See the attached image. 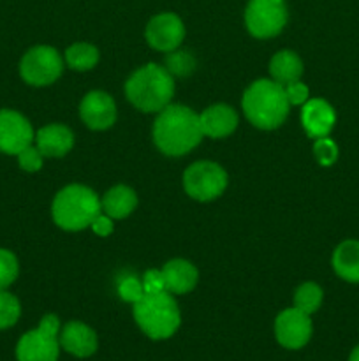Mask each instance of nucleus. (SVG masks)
<instances>
[{"instance_id": "1", "label": "nucleus", "mask_w": 359, "mask_h": 361, "mask_svg": "<svg viewBox=\"0 0 359 361\" xmlns=\"http://www.w3.org/2000/svg\"><path fill=\"white\" fill-rule=\"evenodd\" d=\"M203 136L199 115L189 106H165L153 123L155 145L169 157L187 155L201 143Z\"/></svg>"}, {"instance_id": "2", "label": "nucleus", "mask_w": 359, "mask_h": 361, "mask_svg": "<svg viewBox=\"0 0 359 361\" xmlns=\"http://www.w3.org/2000/svg\"><path fill=\"white\" fill-rule=\"evenodd\" d=\"M125 95L134 108L144 113H160L171 104L175 80L164 66L146 63L130 74L125 83Z\"/></svg>"}, {"instance_id": "3", "label": "nucleus", "mask_w": 359, "mask_h": 361, "mask_svg": "<svg viewBox=\"0 0 359 361\" xmlns=\"http://www.w3.org/2000/svg\"><path fill=\"white\" fill-rule=\"evenodd\" d=\"M243 111L250 123L263 130L280 127L289 115L287 95L282 85L273 80H257L245 90L241 99Z\"/></svg>"}, {"instance_id": "4", "label": "nucleus", "mask_w": 359, "mask_h": 361, "mask_svg": "<svg viewBox=\"0 0 359 361\" xmlns=\"http://www.w3.org/2000/svg\"><path fill=\"white\" fill-rule=\"evenodd\" d=\"M101 200L87 185L73 183L60 190L51 204L53 221L65 231H81L90 228L101 214Z\"/></svg>"}, {"instance_id": "5", "label": "nucleus", "mask_w": 359, "mask_h": 361, "mask_svg": "<svg viewBox=\"0 0 359 361\" xmlns=\"http://www.w3.org/2000/svg\"><path fill=\"white\" fill-rule=\"evenodd\" d=\"M134 319L146 337L164 341L172 337L182 324V314L171 293L162 291L144 295L134 303Z\"/></svg>"}, {"instance_id": "6", "label": "nucleus", "mask_w": 359, "mask_h": 361, "mask_svg": "<svg viewBox=\"0 0 359 361\" xmlns=\"http://www.w3.org/2000/svg\"><path fill=\"white\" fill-rule=\"evenodd\" d=\"M60 319L55 314H46L35 330L21 335L16 344L18 361H58L60 356Z\"/></svg>"}, {"instance_id": "7", "label": "nucleus", "mask_w": 359, "mask_h": 361, "mask_svg": "<svg viewBox=\"0 0 359 361\" xmlns=\"http://www.w3.org/2000/svg\"><path fill=\"white\" fill-rule=\"evenodd\" d=\"M183 187L192 200L206 203L224 194L227 187V173L217 162L197 161L183 173Z\"/></svg>"}, {"instance_id": "8", "label": "nucleus", "mask_w": 359, "mask_h": 361, "mask_svg": "<svg viewBox=\"0 0 359 361\" xmlns=\"http://www.w3.org/2000/svg\"><path fill=\"white\" fill-rule=\"evenodd\" d=\"M63 71V59L51 46H34L20 62L21 80L32 87H48L55 83Z\"/></svg>"}, {"instance_id": "9", "label": "nucleus", "mask_w": 359, "mask_h": 361, "mask_svg": "<svg viewBox=\"0 0 359 361\" xmlns=\"http://www.w3.org/2000/svg\"><path fill=\"white\" fill-rule=\"evenodd\" d=\"M289 11L285 0H250L245 9L246 30L257 39H270L287 25Z\"/></svg>"}, {"instance_id": "10", "label": "nucleus", "mask_w": 359, "mask_h": 361, "mask_svg": "<svg viewBox=\"0 0 359 361\" xmlns=\"http://www.w3.org/2000/svg\"><path fill=\"white\" fill-rule=\"evenodd\" d=\"M35 140L32 123L16 109H0V152L18 155Z\"/></svg>"}, {"instance_id": "11", "label": "nucleus", "mask_w": 359, "mask_h": 361, "mask_svg": "<svg viewBox=\"0 0 359 361\" xmlns=\"http://www.w3.org/2000/svg\"><path fill=\"white\" fill-rule=\"evenodd\" d=\"M144 37L157 51H175L185 39V25L178 14L160 13L148 21Z\"/></svg>"}, {"instance_id": "12", "label": "nucleus", "mask_w": 359, "mask_h": 361, "mask_svg": "<svg viewBox=\"0 0 359 361\" xmlns=\"http://www.w3.org/2000/svg\"><path fill=\"white\" fill-rule=\"evenodd\" d=\"M313 334L312 319L308 314L296 307L284 310L275 319V337L285 349H301L310 342Z\"/></svg>"}, {"instance_id": "13", "label": "nucleus", "mask_w": 359, "mask_h": 361, "mask_svg": "<svg viewBox=\"0 0 359 361\" xmlns=\"http://www.w3.org/2000/svg\"><path fill=\"white\" fill-rule=\"evenodd\" d=\"M80 116L88 129L106 130L115 123L116 104L106 92H88L80 104Z\"/></svg>"}, {"instance_id": "14", "label": "nucleus", "mask_w": 359, "mask_h": 361, "mask_svg": "<svg viewBox=\"0 0 359 361\" xmlns=\"http://www.w3.org/2000/svg\"><path fill=\"white\" fill-rule=\"evenodd\" d=\"M301 123L306 134L313 140L327 137L336 123V113L333 106L324 99H308L303 104Z\"/></svg>"}, {"instance_id": "15", "label": "nucleus", "mask_w": 359, "mask_h": 361, "mask_svg": "<svg viewBox=\"0 0 359 361\" xmlns=\"http://www.w3.org/2000/svg\"><path fill=\"white\" fill-rule=\"evenodd\" d=\"M60 348L65 349L69 355L76 358H88L99 348V341L95 331L88 324L81 321H70L60 330L58 335Z\"/></svg>"}, {"instance_id": "16", "label": "nucleus", "mask_w": 359, "mask_h": 361, "mask_svg": "<svg viewBox=\"0 0 359 361\" xmlns=\"http://www.w3.org/2000/svg\"><path fill=\"white\" fill-rule=\"evenodd\" d=\"M35 147L44 157H63L74 147V134L62 123H49L35 133Z\"/></svg>"}, {"instance_id": "17", "label": "nucleus", "mask_w": 359, "mask_h": 361, "mask_svg": "<svg viewBox=\"0 0 359 361\" xmlns=\"http://www.w3.org/2000/svg\"><path fill=\"white\" fill-rule=\"evenodd\" d=\"M203 134L213 140L231 136L238 127V113L227 104H213L199 115Z\"/></svg>"}, {"instance_id": "18", "label": "nucleus", "mask_w": 359, "mask_h": 361, "mask_svg": "<svg viewBox=\"0 0 359 361\" xmlns=\"http://www.w3.org/2000/svg\"><path fill=\"white\" fill-rule=\"evenodd\" d=\"M165 291L171 295H187L197 284V268L187 259H171L162 268Z\"/></svg>"}, {"instance_id": "19", "label": "nucleus", "mask_w": 359, "mask_h": 361, "mask_svg": "<svg viewBox=\"0 0 359 361\" xmlns=\"http://www.w3.org/2000/svg\"><path fill=\"white\" fill-rule=\"evenodd\" d=\"M333 270L341 281L359 284V240H345L331 257Z\"/></svg>"}, {"instance_id": "20", "label": "nucleus", "mask_w": 359, "mask_h": 361, "mask_svg": "<svg viewBox=\"0 0 359 361\" xmlns=\"http://www.w3.org/2000/svg\"><path fill=\"white\" fill-rule=\"evenodd\" d=\"M137 207V194L134 189L127 185H115L104 194L101 200V210L106 215L116 221V219L129 217Z\"/></svg>"}, {"instance_id": "21", "label": "nucleus", "mask_w": 359, "mask_h": 361, "mask_svg": "<svg viewBox=\"0 0 359 361\" xmlns=\"http://www.w3.org/2000/svg\"><path fill=\"white\" fill-rule=\"evenodd\" d=\"M271 80L285 87L294 81H299L303 76V60L291 49H282L275 53L270 62Z\"/></svg>"}, {"instance_id": "22", "label": "nucleus", "mask_w": 359, "mask_h": 361, "mask_svg": "<svg viewBox=\"0 0 359 361\" xmlns=\"http://www.w3.org/2000/svg\"><path fill=\"white\" fill-rule=\"evenodd\" d=\"M65 62L73 71H90L99 62V49L88 42H76L65 51Z\"/></svg>"}, {"instance_id": "23", "label": "nucleus", "mask_w": 359, "mask_h": 361, "mask_svg": "<svg viewBox=\"0 0 359 361\" xmlns=\"http://www.w3.org/2000/svg\"><path fill=\"white\" fill-rule=\"evenodd\" d=\"M322 298L324 293L319 284H315V282H305V284L299 286L298 291H296L294 307L310 316V314L319 310V307L322 305Z\"/></svg>"}, {"instance_id": "24", "label": "nucleus", "mask_w": 359, "mask_h": 361, "mask_svg": "<svg viewBox=\"0 0 359 361\" xmlns=\"http://www.w3.org/2000/svg\"><path fill=\"white\" fill-rule=\"evenodd\" d=\"M165 69L171 76H180L185 78L189 74L194 73L196 69V59L190 55V51L185 49H175V51H169L165 55Z\"/></svg>"}, {"instance_id": "25", "label": "nucleus", "mask_w": 359, "mask_h": 361, "mask_svg": "<svg viewBox=\"0 0 359 361\" xmlns=\"http://www.w3.org/2000/svg\"><path fill=\"white\" fill-rule=\"evenodd\" d=\"M21 316V303L7 289H0V330L13 328Z\"/></svg>"}, {"instance_id": "26", "label": "nucleus", "mask_w": 359, "mask_h": 361, "mask_svg": "<svg viewBox=\"0 0 359 361\" xmlns=\"http://www.w3.org/2000/svg\"><path fill=\"white\" fill-rule=\"evenodd\" d=\"M20 275L18 257L9 249H0V289H7Z\"/></svg>"}, {"instance_id": "27", "label": "nucleus", "mask_w": 359, "mask_h": 361, "mask_svg": "<svg viewBox=\"0 0 359 361\" xmlns=\"http://www.w3.org/2000/svg\"><path fill=\"white\" fill-rule=\"evenodd\" d=\"M313 154H315L317 162H319L320 166H324V168H329V166H333L334 162L338 161V147L329 136L315 140Z\"/></svg>"}, {"instance_id": "28", "label": "nucleus", "mask_w": 359, "mask_h": 361, "mask_svg": "<svg viewBox=\"0 0 359 361\" xmlns=\"http://www.w3.org/2000/svg\"><path fill=\"white\" fill-rule=\"evenodd\" d=\"M118 295L123 302H129L134 305V303H137L144 296L143 282L137 281L136 277L123 279L118 284Z\"/></svg>"}, {"instance_id": "29", "label": "nucleus", "mask_w": 359, "mask_h": 361, "mask_svg": "<svg viewBox=\"0 0 359 361\" xmlns=\"http://www.w3.org/2000/svg\"><path fill=\"white\" fill-rule=\"evenodd\" d=\"M16 157L18 164H20V168L23 169V171L35 173L42 168V159H44V155L39 152L37 147L30 145V147H27L25 150H21Z\"/></svg>"}, {"instance_id": "30", "label": "nucleus", "mask_w": 359, "mask_h": 361, "mask_svg": "<svg viewBox=\"0 0 359 361\" xmlns=\"http://www.w3.org/2000/svg\"><path fill=\"white\" fill-rule=\"evenodd\" d=\"M284 90L292 106H303L308 101L310 90L305 83H301V81H294V83L291 85H285Z\"/></svg>"}, {"instance_id": "31", "label": "nucleus", "mask_w": 359, "mask_h": 361, "mask_svg": "<svg viewBox=\"0 0 359 361\" xmlns=\"http://www.w3.org/2000/svg\"><path fill=\"white\" fill-rule=\"evenodd\" d=\"M143 289L144 295H153V293L165 291L164 277H162V270H148L143 277Z\"/></svg>"}, {"instance_id": "32", "label": "nucleus", "mask_w": 359, "mask_h": 361, "mask_svg": "<svg viewBox=\"0 0 359 361\" xmlns=\"http://www.w3.org/2000/svg\"><path fill=\"white\" fill-rule=\"evenodd\" d=\"M90 228L94 229L95 235L109 236L113 233V219L109 217V215H106L104 212H101V214L94 219Z\"/></svg>"}, {"instance_id": "33", "label": "nucleus", "mask_w": 359, "mask_h": 361, "mask_svg": "<svg viewBox=\"0 0 359 361\" xmlns=\"http://www.w3.org/2000/svg\"><path fill=\"white\" fill-rule=\"evenodd\" d=\"M348 361H359V345H355V348L352 349L351 356H348Z\"/></svg>"}]
</instances>
